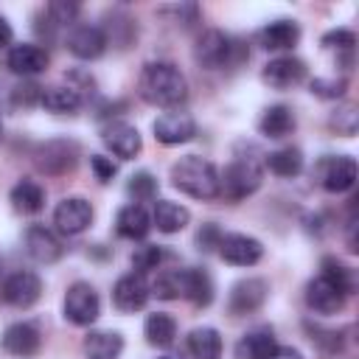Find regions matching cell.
Masks as SVG:
<instances>
[{
  "label": "cell",
  "mask_w": 359,
  "mask_h": 359,
  "mask_svg": "<svg viewBox=\"0 0 359 359\" xmlns=\"http://www.w3.org/2000/svg\"><path fill=\"white\" fill-rule=\"evenodd\" d=\"M140 95L154 107H180L188 98V81L171 62H151L140 73Z\"/></svg>",
  "instance_id": "6da1fadb"
},
{
  "label": "cell",
  "mask_w": 359,
  "mask_h": 359,
  "mask_svg": "<svg viewBox=\"0 0 359 359\" xmlns=\"http://www.w3.org/2000/svg\"><path fill=\"white\" fill-rule=\"evenodd\" d=\"M171 185L194 199L219 196V168L196 154H185L171 165Z\"/></svg>",
  "instance_id": "7a4b0ae2"
},
{
  "label": "cell",
  "mask_w": 359,
  "mask_h": 359,
  "mask_svg": "<svg viewBox=\"0 0 359 359\" xmlns=\"http://www.w3.org/2000/svg\"><path fill=\"white\" fill-rule=\"evenodd\" d=\"M264 182V163L258 157L236 154V160L219 174V196L238 202L250 194H255Z\"/></svg>",
  "instance_id": "3957f363"
},
{
  "label": "cell",
  "mask_w": 359,
  "mask_h": 359,
  "mask_svg": "<svg viewBox=\"0 0 359 359\" xmlns=\"http://www.w3.org/2000/svg\"><path fill=\"white\" fill-rule=\"evenodd\" d=\"M194 59L199 67L205 70H222L238 62V45L219 28H208L205 34H199L196 45H194Z\"/></svg>",
  "instance_id": "277c9868"
},
{
  "label": "cell",
  "mask_w": 359,
  "mask_h": 359,
  "mask_svg": "<svg viewBox=\"0 0 359 359\" xmlns=\"http://www.w3.org/2000/svg\"><path fill=\"white\" fill-rule=\"evenodd\" d=\"M314 180L328 194H345L356 182V160L348 154H325L314 165Z\"/></svg>",
  "instance_id": "5b68a950"
},
{
  "label": "cell",
  "mask_w": 359,
  "mask_h": 359,
  "mask_svg": "<svg viewBox=\"0 0 359 359\" xmlns=\"http://www.w3.org/2000/svg\"><path fill=\"white\" fill-rule=\"evenodd\" d=\"M101 314V297L98 292L84 283V280H76L73 286H67V294H65V320L73 323V325H93Z\"/></svg>",
  "instance_id": "8992f818"
},
{
  "label": "cell",
  "mask_w": 359,
  "mask_h": 359,
  "mask_svg": "<svg viewBox=\"0 0 359 359\" xmlns=\"http://www.w3.org/2000/svg\"><path fill=\"white\" fill-rule=\"evenodd\" d=\"M53 224L62 236H79L93 224V205L81 196H67L56 205Z\"/></svg>",
  "instance_id": "52a82bcc"
},
{
  "label": "cell",
  "mask_w": 359,
  "mask_h": 359,
  "mask_svg": "<svg viewBox=\"0 0 359 359\" xmlns=\"http://www.w3.org/2000/svg\"><path fill=\"white\" fill-rule=\"evenodd\" d=\"M216 250L233 266H252L264 255V244L252 236H244V233H222Z\"/></svg>",
  "instance_id": "ba28073f"
},
{
  "label": "cell",
  "mask_w": 359,
  "mask_h": 359,
  "mask_svg": "<svg viewBox=\"0 0 359 359\" xmlns=\"http://www.w3.org/2000/svg\"><path fill=\"white\" fill-rule=\"evenodd\" d=\"M3 300L14 309H31L39 297H42V280L36 272H28V269H20L14 275L6 278L3 289H0Z\"/></svg>",
  "instance_id": "9c48e42d"
},
{
  "label": "cell",
  "mask_w": 359,
  "mask_h": 359,
  "mask_svg": "<svg viewBox=\"0 0 359 359\" xmlns=\"http://www.w3.org/2000/svg\"><path fill=\"white\" fill-rule=\"evenodd\" d=\"M149 294H151V286L146 283V278L140 272H129V275L118 278L112 286V303L123 314L140 311L149 303Z\"/></svg>",
  "instance_id": "30bf717a"
},
{
  "label": "cell",
  "mask_w": 359,
  "mask_h": 359,
  "mask_svg": "<svg viewBox=\"0 0 359 359\" xmlns=\"http://www.w3.org/2000/svg\"><path fill=\"white\" fill-rule=\"evenodd\" d=\"M266 297H269V283L264 278H244L230 289L227 309H230V314L244 317V314L258 311L266 303Z\"/></svg>",
  "instance_id": "8fae6325"
},
{
  "label": "cell",
  "mask_w": 359,
  "mask_h": 359,
  "mask_svg": "<svg viewBox=\"0 0 359 359\" xmlns=\"http://www.w3.org/2000/svg\"><path fill=\"white\" fill-rule=\"evenodd\" d=\"M22 244H25L28 258L36 261V264H56V261L62 258V252H65L59 236H56L53 230L42 227V224H31V227L25 230Z\"/></svg>",
  "instance_id": "7c38bea8"
},
{
  "label": "cell",
  "mask_w": 359,
  "mask_h": 359,
  "mask_svg": "<svg viewBox=\"0 0 359 359\" xmlns=\"http://www.w3.org/2000/svg\"><path fill=\"white\" fill-rule=\"evenodd\" d=\"M261 79L272 90H292L306 79V65L297 56H278V59L264 65Z\"/></svg>",
  "instance_id": "4fadbf2b"
},
{
  "label": "cell",
  "mask_w": 359,
  "mask_h": 359,
  "mask_svg": "<svg viewBox=\"0 0 359 359\" xmlns=\"http://www.w3.org/2000/svg\"><path fill=\"white\" fill-rule=\"evenodd\" d=\"M151 129H154V137L163 146H180V143H188L196 135V121L188 112H163L151 123Z\"/></svg>",
  "instance_id": "5bb4252c"
},
{
  "label": "cell",
  "mask_w": 359,
  "mask_h": 359,
  "mask_svg": "<svg viewBox=\"0 0 359 359\" xmlns=\"http://www.w3.org/2000/svg\"><path fill=\"white\" fill-rule=\"evenodd\" d=\"M0 345L6 353L11 356H20V359H28V356H36L39 348H42V334L34 323H14L3 331L0 337Z\"/></svg>",
  "instance_id": "9a60e30c"
},
{
  "label": "cell",
  "mask_w": 359,
  "mask_h": 359,
  "mask_svg": "<svg viewBox=\"0 0 359 359\" xmlns=\"http://www.w3.org/2000/svg\"><path fill=\"white\" fill-rule=\"evenodd\" d=\"M101 140L104 146L121 157V160H132L140 149H143V140H140V132L132 126V123H123V121H112L101 129Z\"/></svg>",
  "instance_id": "2e32d148"
},
{
  "label": "cell",
  "mask_w": 359,
  "mask_h": 359,
  "mask_svg": "<svg viewBox=\"0 0 359 359\" xmlns=\"http://www.w3.org/2000/svg\"><path fill=\"white\" fill-rule=\"evenodd\" d=\"M79 160V146L73 140H50L36 149V165L45 174H65L76 165Z\"/></svg>",
  "instance_id": "e0dca14e"
},
{
  "label": "cell",
  "mask_w": 359,
  "mask_h": 359,
  "mask_svg": "<svg viewBox=\"0 0 359 359\" xmlns=\"http://www.w3.org/2000/svg\"><path fill=\"white\" fill-rule=\"evenodd\" d=\"M345 297H348V294H342V292H339L334 283H328L323 275H317V278H311V280L306 283V306H309L311 311H317V314H337V311H342Z\"/></svg>",
  "instance_id": "ac0fdd59"
},
{
  "label": "cell",
  "mask_w": 359,
  "mask_h": 359,
  "mask_svg": "<svg viewBox=\"0 0 359 359\" xmlns=\"http://www.w3.org/2000/svg\"><path fill=\"white\" fill-rule=\"evenodd\" d=\"M67 50L79 59H98L107 50V34L98 25H76L67 36Z\"/></svg>",
  "instance_id": "d6986e66"
},
{
  "label": "cell",
  "mask_w": 359,
  "mask_h": 359,
  "mask_svg": "<svg viewBox=\"0 0 359 359\" xmlns=\"http://www.w3.org/2000/svg\"><path fill=\"white\" fill-rule=\"evenodd\" d=\"M6 65L17 76H36V73H42L48 67V50L34 45V42H22V45H14L8 50Z\"/></svg>",
  "instance_id": "ffe728a7"
},
{
  "label": "cell",
  "mask_w": 359,
  "mask_h": 359,
  "mask_svg": "<svg viewBox=\"0 0 359 359\" xmlns=\"http://www.w3.org/2000/svg\"><path fill=\"white\" fill-rule=\"evenodd\" d=\"M278 351V342H275V334L269 325H258V328H250L238 342H236V359H269L272 353Z\"/></svg>",
  "instance_id": "44dd1931"
},
{
  "label": "cell",
  "mask_w": 359,
  "mask_h": 359,
  "mask_svg": "<svg viewBox=\"0 0 359 359\" xmlns=\"http://www.w3.org/2000/svg\"><path fill=\"white\" fill-rule=\"evenodd\" d=\"M191 280H194V269H165L151 283V294H157L160 300H180V297L188 300Z\"/></svg>",
  "instance_id": "7402d4cb"
},
{
  "label": "cell",
  "mask_w": 359,
  "mask_h": 359,
  "mask_svg": "<svg viewBox=\"0 0 359 359\" xmlns=\"http://www.w3.org/2000/svg\"><path fill=\"white\" fill-rule=\"evenodd\" d=\"M300 39V25L294 20H275L258 31V42L266 50H289Z\"/></svg>",
  "instance_id": "603a6c76"
},
{
  "label": "cell",
  "mask_w": 359,
  "mask_h": 359,
  "mask_svg": "<svg viewBox=\"0 0 359 359\" xmlns=\"http://www.w3.org/2000/svg\"><path fill=\"white\" fill-rule=\"evenodd\" d=\"M294 126H297L294 112H292V107H286V104H272V107H266V109L261 112V121H258L261 135L269 137V140H280V137L292 135Z\"/></svg>",
  "instance_id": "cb8c5ba5"
},
{
  "label": "cell",
  "mask_w": 359,
  "mask_h": 359,
  "mask_svg": "<svg viewBox=\"0 0 359 359\" xmlns=\"http://www.w3.org/2000/svg\"><path fill=\"white\" fill-rule=\"evenodd\" d=\"M115 230H118V236H123L129 241H140L151 230V216L140 205H135V202L123 205L118 210V216H115Z\"/></svg>",
  "instance_id": "d4e9b609"
},
{
  "label": "cell",
  "mask_w": 359,
  "mask_h": 359,
  "mask_svg": "<svg viewBox=\"0 0 359 359\" xmlns=\"http://www.w3.org/2000/svg\"><path fill=\"white\" fill-rule=\"evenodd\" d=\"M8 199H11V208H14L17 213L34 216V213H39V210L45 208V188H42L36 180H20V182L11 188Z\"/></svg>",
  "instance_id": "484cf974"
},
{
  "label": "cell",
  "mask_w": 359,
  "mask_h": 359,
  "mask_svg": "<svg viewBox=\"0 0 359 359\" xmlns=\"http://www.w3.org/2000/svg\"><path fill=\"white\" fill-rule=\"evenodd\" d=\"M81 348L87 359H118L123 351V337L118 331H90Z\"/></svg>",
  "instance_id": "4316f807"
},
{
  "label": "cell",
  "mask_w": 359,
  "mask_h": 359,
  "mask_svg": "<svg viewBox=\"0 0 359 359\" xmlns=\"http://www.w3.org/2000/svg\"><path fill=\"white\" fill-rule=\"evenodd\" d=\"M188 222H191L188 208H182V205H177V202H168V199H157V202H154L151 224H154L160 233H180Z\"/></svg>",
  "instance_id": "83f0119b"
},
{
  "label": "cell",
  "mask_w": 359,
  "mask_h": 359,
  "mask_svg": "<svg viewBox=\"0 0 359 359\" xmlns=\"http://www.w3.org/2000/svg\"><path fill=\"white\" fill-rule=\"evenodd\" d=\"M48 112H56V115H70L81 107V93L73 87V84H56V87H48L42 90V101H39Z\"/></svg>",
  "instance_id": "f1b7e54d"
},
{
  "label": "cell",
  "mask_w": 359,
  "mask_h": 359,
  "mask_svg": "<svg viewBox=\"0 0 359 359\" xmlns=\"http://www.w3.org/2000/svg\"><path fill=\"white\" fill-rule=\"evenodd\" d=\"M143 337L154 348H168L177 339V320L171 314H165V311H154L143 323Z\"/></svg>",
  "instance_id": "f546056e"
},
{
  "label": "cell",
  "mask_w": 359,
  "mask_h": 359,
  "mask_svg": "<svg viewBox=\"0 0 359 359\" xmlns=\"http://www.w3.org/2000/svg\"><path fill=\"white\" fill-rule=\"evenodd\" d=\"M188 353L194 359H219V353H222V337H219V331L210 328V325L194 328L188 334Z\"/></svg>",
  "instance_id": "4dcf8cb0"
},
{
  "label": "cell",
  "mask_w": 359,
  "mask_h": 359,
  "mask_svg": "<svg viewBox=\"0 0 359 359\" xmlns=\"http://www.w3.org/2000/svg\"><path fill=\"white\" fill-rule=\"evenodd\" d=\"M264 163L275 177H297L303 171V151L294 146H283V149L269 151Z\"/></svg>",
  "instance_id": "1f68e13d"
},
{
  "label": "cell",
  "mask_w": 359,
  "mask_h": 359,
  "mask_svg": "<svg viewBox=\"0 0 359 359\" xmlns=\"http://www.w3.org/2000/svg\"><path fill=\"white\" fill-rule=\"evenodd\" d=\"M328 283H334L342 294H351L353 292V269H348L342 261L337 258H323V272H320Z\"/></svg>",
  "instance_id": "d6a6232c"
},
{
  "label": "cell",
  "mask_w": 359,
  "mask_h": 359,
  "mask_svg": "<svg viewBox=\"0 0 359 359\" xmlns=\"http://www.w3.org/2000/svg\"><path fill=\"white\" fill-rule=\"evenodd\" d=\"M126 194L135 199V205L137 202H151L157 196V180L149 171H135L126 182Z\"/></svg>",
  "instance_id": "836d02e7"
},
{
  "label": "cell",
  "mask_w": 359,
  "mask_h": 359,
  "mask_svg": "<svg viewBox=\"0 0 359 359\" xmlns=\"http://www.w3.org/2000/svg\"><path fill=\"white\" fill-rule=\"evenodd\" d=\"M194 306H210L213 300V280L205 269H194V280H191V297H188Z\"/></svg>",
  "instance_id": "e575fe53"
},
{
  "label": "cell",
  "mask_w": 359,
  "mask_h": 359,
  "mask_svg": "<svg viewBox=\"0 0 359 359\" xmlns=\"http://www.w3.org/2000/svg\"><path fill=\"white\" fill-rule=\"evenodd\" d=\"M160 261H163V250L157 244H143V247H135V252H132V266L140 275L149 269H157Z\"/></svg>",
  "instance_id": "d590c367"
},
{
  "label": "cell",
  "mask_w": 359,
  "mask_h": 359,
  "mask_svg": "<svg viewBox=\"0 0 359 359\" xmlns=\"http://www.w3.org/2000/svg\"><path fill=\"white\" fill-rule=\"evenodd\" d=\"M45 14H48V20H50L53 25H70V22L79 17V6H76V3H62V0H56V3H50V6L45 8Z\"/></svg>",
  "instance_id": "8d00e7d4"
},
{
  "label": "cell",
  "mask_w": 359,
  "mask_h": 359,
  "mask_svg": "<svg viewBox=\"0 0 359 359\" xmlns=\"http://www.w3.org/2000/svg\"><path fill=\"white\" fill-rule=\"evenodd\" d=\"M331 123H334V129L337 132H342V135H353L356 132V107L353 104H345L342 109H337L334 112V118H331Z\"/></svg>",
  "instance_id": "74e56055"
},
{
  "label": "cell",
  "mask_w": 359,
  "mask_h": 359,
  "mask_svg": "<svg viewBox=\"0 0 359 359\" xmlns=\"http://www.w3.org/2000/svg\"><path fill=\"white\" fill-rule=\"evenodd\" d=\"M309 87H311V93L320 95V98H339V95L345 93V81H342V79H339V81H334V79H314Z\"/></svg>",
  "instance_id": "f35d334b"
},
{
  "label": "cell",
  "mask_w": 359,
  "mask_h": 359,
  "mask_svg": "<svg viewBox=\"0 0 359 359\" xmlns=\"http://www.w3.org/2000/svg\"><path fill=\"white\" fill-rule=\"evenodd\" d=\"M323 45L325 48H337V50H351L356 45V36L353 31H345V28H337V31H328L323 36Z\"/></svg>",
  "instance_id": "ab89813d"
},
{
  "label": "cell",
  "mask_w": 359,
  "mask_h": 359,
  "mask_svg": "<svg viewBox=\"0 0 359 359\" xmlns=\"http://www.w3.org/2000/svg\"><path fill=\"white\" fill-rule=\"evenodd\" d=\"M90 168H93V174H95L101 182H109V180L118 174V165H115L109 157H104V154H93V157H90Z\"/></svg>",
  "instance_id": "60d3db41"
},
{
  "label": "cell",
  "mask_w": 359,
  "mask_h": 359,
  "mask_svg": "<svg viewBox=\"0 0 359 359\" xmlns=\"http://www.w3.org/2000/svg\"><path fill=\"white\" fill-rule=\"evenodd\" d=\"M219 238H222V230H219L216 224H205V227L196 233V244H199V250H205V252H210L213 247H219Z\"/></svg>",
  "instance_id": "b9f144b4"
},
{
  "label": "cell",
  "mask_w": 359,
  "mask_h": 359,
  "mask_svg": "<svg viewBox=\"0 0 359 359\" xmlns=\"http://www.w3.org/2000/svg\"><path fill=\"white\" fill-rule=\"evenodd\" d=\"M269 359H303V353L297 348H278Z\"/></svg>",
  "instance_id": "7bdbcfd3"
},
{
  "label": "cell",
  "mask_w": 359,
  "mask_h": 359,
  "mask_svg": "<svg viewBox=\"0 0 359 359\" xmlns=\"http://www.w3.org/2000/svg\"><path fill=\"white\" fill-rule=\"evenodd\" d=\"M11 36H14V34H11L8 20H6V17H0V48H3V45H8V42H11Z\"/></svg>",
  "instance_id": "ee69618b"
},
{
  "label": "cell",
  "mask_w": 359,
  "mask_h": 359,
  "mask_svg": "<svg viewBox=\"0 0 359 359\" xmlns=\"http://www.w3.org/2000/svg\"><path fill=\"white\" fill-rule=\"evenodd\" d=\"M160 359H182V356H160Z\"/></svg>",
  "instance_id": "f6af8a7d"
},
{
  "label": "cell",
  "mask_w": 359,
  "mask_h": 359,
  "mask_svg": "<svg viewBox=\"0 0 359 359\" xmlns=\"http://www.w3.org/2000/svg\"><path fill=\"white\" fill-rule=\"evenodd\" d=\"M0 137H3V121H0Z\"/></svg>",
  "instance_id": "bcb514c9"
}]
</instances>
